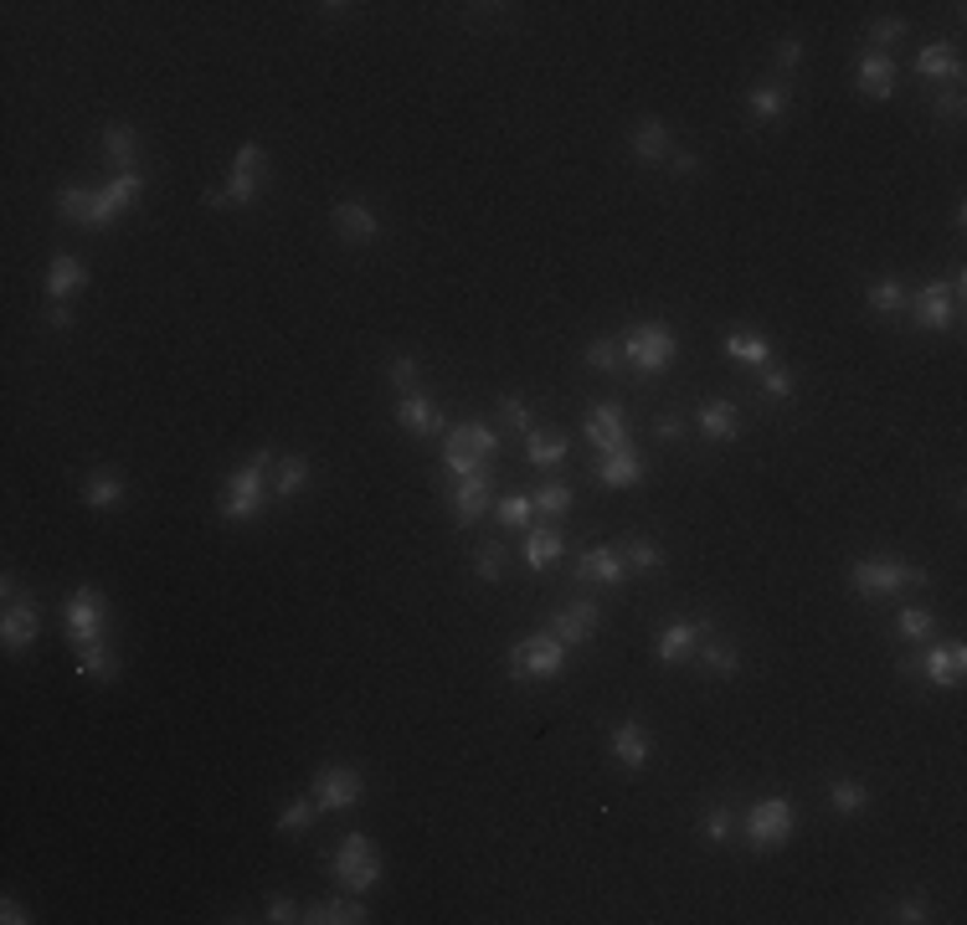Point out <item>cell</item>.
Returning a JSON list of instances; mask_svg holds the SVG:
<instances>
[{"label":"cell","mask_w":967,"mask_h":925,"mask_svg":"<svg viewBox=\"0 0 967 925\" xmlns=\"http://www.w3.org/2000/svg\"><path fill=\"white\" fill-rule=\"evenodd\" d=\"M561 555H567V540H561L556 525H531L525 530V566L531 571H551Z\"/></svg>","instance_id":"cell-23"},{"label":"cell","mask_w":967,"mask_h":925,"mask_svg":"<svg viewBox=\"0 0 967 925\" xmlns=\"http://www.w3.org/2000/svg\"><path fill=\"white\" fill-rule=\"evenodd\" d=\"M700 833H705V844H726V838H730V808H711V812H705Z\"/></svg>","instance_id":"cell-51"},{"label":"cell","mask_w":967,"mask_h":925,"mask_svg":"<svg viewBox=\"0 0 967 925\" xmlns=\"http://www.w3.org/2000/svg\"><path fill=\"white\" fill-rule=\"evenodd\" d=\"M695 427H700V437H711V442H730V437L741 433V412L730 407L726 396H711V401L695 412Z\"/></svg>","instance_id":"cell-21"},{"label":"cell","mask_w":967,"mask_h":925,"mask_svg":"<svg viewBox=\"0 0 967 925\" xmlns=\"http://www.w3.org/2000/svg\"><path fill=\"white\" fill-rule=\"evenodd\" d=\"M829 808L839 812V818L865 812L869 808V787H865V782H854V776H839V782H829Z\"/></svg>","instance_id":"cell-35"},{"label":"cell","mask_w":967,"mask_h":925,"mask_svg":"<svg viewBox=\"0 0 967 925\" xmlns=\"http://www.w3.org/2000/svg\"><path fill=\"white\" fill-rule=\"evenodd\" d=\"M792 827H798V812H792L788 797H762V802L747 808V844L756 848V853L782 848L792 838Z\"/></svg>","instance_id":"cell-7"},{"label":"cell","mask_w":967,"mask_h":925,"mask_svg":"<svg viewBox=\"0 0 967 925\" xmlns=\"http://www.w3.org/2000/svg\"><path fill=\"white\" fill-rule=\"evenodd\" d=\"M37 632H41V612L31 607V602H5V617H0V643H5V653H26L31 643H37Z\"/></svg>","instance_id":"cell-16"},{"label":"cell","mask_w":967,"mask_h":925,"mask_svg":"<svg viewBox=\"0 0 967 925\" xmlns=\"http://www.w3.org/2000/svg\"><path fill=\"white\" fill-rule=\"evenodd\" d=\"M330 869H335V879L345 895H366V889L381 885V853H376V844L366 833H345L335 848V859H330Z\"/></svg>","instance_id":"cell-4"},{"label":"cell","mask_w":967,"mask_h":925,"mask_svg":"<svg viewBox=\"0 0 967 925\" xmlns=\"http://www.w3.org/2000/svg\"><path fill=\"white\" fill-rule=\"evenodd\" d=\"M304 921L309 925H366L371 921V910L360 905V895L356 900H319V905L304 910Z\"/></svg>","instance_id":"cell-31"},{"label":"cell","mask_w":967,"mask_h":925,"mask_svg":"<svg viewBox=\"0 0 967 925\" xmlns=\"http://www.w3.org/2000/svg\"><path fill=\"white\" fill-rule=\"evenodd\" d=\"M360 797H366V776L356 767H319L315 771V802L319 812H351L360 808Z\"/></svg>","instance_id":"cell-9"},{"label":"cell","mask_w":967,"mask_h":925,"mask_svg":"<svg viewBox=\"0 0 967 925\" xmlns=\"http://www.w3.org/2000/svg\"><path fill=\"white\" fill-rule=\"evenodd\" d=\"M798 62H803V41H798V37H782V41H777V67H782V73H792Z\"/></svg>","instance_id":"cell-56"},{"label":"cell","mask_w":967,"mask_h":925,"mask_svg":"<svg viewBox=\"0 0 967 925\" xmlns=\"http://www.w3.org/2000/svg\"><path fill=\"white\" fill-rule=\"evenodd\" d=\"M103 591L99 587H78L73 591V602H67V643L73 648H82V643H99V632H103Z\"/></svg>","instance_id":"cell-12"},{"label":"cell","mask_w":967,"mask_h":925,"mask_svg":"<svg viewBox=\"0 0 967 925\" xmlns=\"http://www.w3.org/2000/svg\"><path fill=\"white\" fill-rule=\"evenodd\" d=\"M567 669V643L556 632H535V638H520L510 648V679L525 684V679H556Z\"/></svg>","instance_id":"cell-6"},{"label":"cell","mask_w":967,"mask_h":925,"mask_svg":"<svg viewBox=\"0 0 967 925\" xmlns=\"http://www.w3.org/2000/svg\"><path fill=\"white\" fill-rule=\"evenodd\" d=\"M576 576L582 581H597V587H628V561H623V551H608V545H597V551H587L582 561H576Z\"/></svg>","instance_id":"cell-18"},{"label":"cell","mask_w":967,"mask_h":925,"mask_svg":"<svg viewBox=\"0 0 967 925\" xmlns=\"http://www.w3.org/2000/svg\"><path fill=\"white\" fill-rule=\"evenodd\" d=\"M474 571H479V581H499V576H505V545H484V551H479V561H474Z\"/></svg>","instance_id":"cell-48"},{"label":"cell","mask_w":967,"mask_h":925,"mask_svg":"<svg viewBox=\"0 0 967 925\" xmlns=\"http://www.w3.org/2000/svg\"><path fill=\"white\" fill-rule=\"evenodd\" d=\"M582 433L593 442L597 453H612V448H628V422H623V407L618 401H593L587 407V422Z\"/></svg>","instance_id":"cell-13"},{"label":"cell","mask_w":967,"mask_h":925,"mask_svg":"<svg viewBox=\"0 0 967 925\" xmlns=\"http://www.w3.org/2000/svg\"><path fill=\"white\" fill-rule=\"evenodd\" d=\"M494 519H499V525H510V530H531L535 499H531V493H510V499H499V504H494Z\"/></svg>","instance_id":"cell-39"},{"label":"cell","mask_w":967,"mask_h":925,"mask_svg":"<svg viewBox=\"0 0 967 925\" xmlns=\"http://www.w3.org/2000/svg\"><path fill=\"white\" fill-rule=\"evenodd\" d=\"M386 375H392L396 391H412V386H417V360H412V355H396L392 365H386Z\"/></svg>","instance_id":"cell-52"},{"label":"cell","mask_w":967,"mask_h":925,"mask_svg":"<svg viewBox=\"0 0 967 925\" xmlns=\"http://www.w3.org/2000/svg\"><path fill=\"white\" fill-rule=\"evenodd\" d=\"M906 304H911V294H906V283H901V278H880V283L869 288V314L890 319V314H901Z\"/></svg>","instance_id":"cell-37"},{"label":"cell","mask_w":967,"mask_h":925,"mask_svg":"<svg viewBox=\"0 0 967 925\" xmlns=\"http://www.w3.org/2000/svg\"><path fill=\"white\" fill-rule=\"evenodd\" d=\"M144 196V176L129 170V176H114L109 185L99 191H88V217H82V232H103V227H114V221Z\"/></svg>","instance_id":"cell-8"},{"label":"cell","mask_w":967,"mask_h":925,"mask_svg":"<svg viewBox=\"0 0 967 925\" xmlns=\"http://www.w3.org/2000/svg\"><path fill=\"white\" fill-rule=\"evenodd\" d=\"M232 170H242V176H257V180H263V170H268V150H263L257 139L238 144V155H232Z\"/></svg>","instance_id":"cell-45"},{"label":"cell","mask_w":967,"mask_h":925,"mask_svg":"<svg viewBox=\"0 0 967 925\" xmlns=\"http://www.w3.org/2000/svg\"><path fill=\"white\" fill-rule=\"evenodd\" d=\"M82 504L99 510V514L124 510V478L119 473H109V468H93L88 473V484H82Z\"/></svg>","instance_id":"cell-27"},{"label":"cell","mask_w":967,"mask_h":925,"mask_svg":"<svg viewBox=\"0 0 967 925\" xmlns=\"http://www.w3.org/2000/svg\"><path fill=\"white\" fill-rule=\"evenodd\" d=\"M916 73L921 78H937V82H963V57H957V47L952 41H931L916 52Z\"/></svg>","instance_id":"cell-22"},{"label":"cell","mask_w":967,"mask_h":925,"mask_svg":"<svg viewBox=\"0 0 967 925\" xmlns=\"http://www.w3.org/2000/svg\"><path fill=\"white\" fill-rule=\"evenodd\" d=\"M597 484L602 489H633L638 478H644V463L633 448H612V453H597Z\"/></svg>","instance_id":"cell-20"},{"label":"cell","mask_w":967,"mask_h":925,"mask_svg":"<svg viewBox=\"0 0 967 925\" xmlns=\"http://www.w3.org/2000/svg\"><path fill=\"white\" fill-rule=\"evenodd\" d=\"M608 750L623 771H644L653 761V735L638 725V720H618L612 735H608Z\"/></svg>","instance_id":"cell-15"},{"label":"cell","mask_w":967,"mask_h":925,"mask_svg":"<svg viewBox=\"0 0 967 925\" xmlns=\"http://www.w3.org/2000/svg\"><path fill=\"white\" fill-rule=\"evenodd\" d=\"M315 818H319V802H315V792L309 797H294L289 808L278 812V833H304V827H315Z\"/></svg>","instance_id":"cell-40"},{"label":"cell","mask_w":967,"mask_h":925,"mask_svg":"<svg viewBox=\"0 0 967 925\" xmlns=\"http://www.w3.org/2000/svg\"><path fill=\"white\" fill-rule=\"evenodd\" d=\"M747 103L762 124H777V118L788 114V88H782V82H756V88L747 93Z\"/></svg>","instance_id":"cell-34"},{"label":"cell","mask_w":967,"mask_h":925,"mask_svg":"<svg viewBox=\"0 0 967 925\" xmlns=\"http://www.w3.org/2000/svg\"><path fill=\"white\" fill-rule=\"evenodd\" d=\"M633 155L644 159V165H664V159H670V129H664V118H644V124L633 129Z\"/></svg>","instance_id":"cell-32"},{"label":"cell","mask_w":967,"mask_h":925,"mask_svg":"<svg viewBox=\"0 0 967 925\" xmlns=\"http://www.w3.org/2000/svg\"><path fill=\"white\" fill-rule=\"evenodd\" d=\"M623 561H628V571H664V551L653 540H628Z\"/></svg>","instance_id":"cell-43"},{"label":"cell","mask_w":967,"mask_h":925,"mask_svg":"<svg viewBox=\"0 0 967 925\" xmlns=\"http://www.w3.org/2000/svg\"><path fill=\"white\" fill-rule=\"evenodd\" d=\"M78 673H88V679H119V658H114V648L109 643H82L78 648Z\"/></svg>","instance_id":"cell-36"},{"label":"cell","mask_w":967,"mask_h":925,"mask_svg":"<svg viewBox=\"0 0 967 925\" xmlns=\"http://www.w3.org/2000/svg\"><path fill=\"white\" fill-rule=\"evenodd\" d=\"M670 170L679 180H695L700 176V155H695V150H679V155H670Z\"/></svg>","instance_id":"cell-57"},{"label":"cell","mask_w":967,"mask_h":925,"mask_svg":"<svg viewBox=\"0 0 967 925\" xmlns=\"http://www.w3.org/2000/svg\"><path fill=\"white\" fill-rule=\"evenodd\" d=\"M895 921H901V925H921V921H927V900H921V895L895 900Z\"/></svg>","instance_id":"cell-55"},{"label":"cell","mask_w":967,"mask_h":925,"mask_svg":"<svg viewBox=\"0 0 967 925\" xmlns=\"http://www.w3.org/2000/svg\"><path fill=\"white\" fill-rule=\"evenodd\" d=\"M895 669H901V673H921L927 684L947 690V684H963L967 648H963V643H931L921 658H906V664H895Z\"/></svg>","instance_id":"cell-11"},{"label":"cell","mask_w":967,"mask_h":925,"mask_svg":"<svg viewBox=\"0 0 967 925\" xmlns=\"http://www.w3.org/2000/svg\"><path fill=\"white\" fill-rule=\"evenodd\" d=\"M854 82H860L865 99H875V103L890 99V93H895V62H890L886 52H869V57L854 67Z\"/></svg>","instance_id":"cell-25"},{"label":"cell","mask_w":967,"mask_h":925,"mask_svg":"<svg viewBox=\"0 0 967 925\" xmlns=\"http://www.w3.org/2000/svg\"><path fill=\"white\" fill-rule=\"evenodd\" d=\"M499 412L510 416L520 433H535V407H531V401H520V396H505V401H499Z\"/></svg>","instance_id":"cell-50"},{"label":"cell","mask_w":967,"mask_h":925,"mask_svg":"<svg viewBox=\"0 0 967 925\" xmlns=\"http://www.w3.org/2000/svg\"><path fill=\"white\" fill-rule=\"evenodd\" d=\"M700 632H705V622H690V617H674V622H664V632H659V664H679V658H690V648L700 643Z\"/></svg>","instance_id":"cell-26"},{"label":"cell","mask_w":967,"mask_h":925,"mask_svg":"<svg viewBox=\"0 0 967 925\" xmlns=\"http://www.w3.org/2000/svg\"><path fill=\"white\" fill-rule=\"evenodd\" d=\"M103 155H109V165H114V176H129V170H139L135 129H129V124H109V129H103Z\"/></svg>","instance_id":"cell-29"},{"label":"cell","mask_w":967,"mask_h":925,"mask_svg":"<svg viewBox=\"0 0 967 925\" xmlns=\"http://www.w3.org/2000/svg\"><path fill=\"white\" fill-rule=\"evenodd\" d=\"M531 499H535V510H546V514H567V510H572V499H576V493H572V484H540V489H535Z\"/></svg>","instance_id":"cell-44"},{"label":"cell","mask_w":967,"mask_h":925,"mask_svg":"<svg viewBox=\"0 0 967 925\" xmlns=\"http://www.w3.org/2000/svg\"><path fill=\"white\" fill-rule=\"evenodd\" d=\"M268 468H273V453L268 448H257L247 463H242L232 478H227V489H221V519H253L263 510V493H268Z\"/></svg>","instance_id":"cell-2"},{"label":"cell","mask_w":967,"mask_h":925,"mask_svg":"<svg viewBox=\"0 0 967 925\" xmlns=\"http://www.w3.org/2000/svg\"><path fill=\"white\" fill-rule=\"evenodd\" d=\"M901 37H906V21H895V16L869 21V41H875V47H895Z\"/></svg>","instance_id":"cell-49"},{"label":"cell","mask_w":967,"mask_h":925,"mask_svg":"<svg viewBox=\"0 0 967 925\" xmlns=\"http://www.w3.org/2000/svg\"><path fill=\"white\" fill-rule=\"evenodd\" d=\"M597 617H602V607H597L593 596H576V602H567V607L551 612V632L567 643V648H582V643L597 632Z\"/></svg>","instance_id":"cell-14"},{"label":"cell","mask_w":967,"mask_h":925,"mask_svg":"<svg viewBox=\"0 0 967 925\" xmlns=\"http://www.w3.org/2000/svg\"><path fill=\"white\" fill-rule=\"evenodd\" d=\"M309 458L304 453H289V458H278V468H273V493L278 499H294V493L309 489Z\"/></svg>","instance_id":"cell-33"},{"label":"cell","mask_w":967,"mask_h":925,"mask_svg":"<svg viewBox=\"0 0 967 925\" xmlns=\"http://www.w3.org/2000/svg\"><path fill=\"white\" fill-rule=\"evenodd\" d=\"M674 330L659 324V319H644V324H628L623 330V360H628L638 375H659L674 365Z\"/></svg>","instance_id":"cell-3"},{"label":"cell","mask_w":967,"mask_h":925,"mask_svg":"<svg viewBox=\"0 0 967 925\" xmlns=\"http://www.w3.org/2000/svg\"><path fill=\"white\" fill-rule=\"evenodd\" d=\"M263 921H273V925H294V921H304V915H298V905H294V900H289V895H273V900H268V910H263Z\"/></svg>","instance_id":"cell-53"},{"label":"cell","mask_w":967,"mask_h":925,"mask_svg":"<svg viewBox=\"0 0 967 925\" xmlns=\"http://www.w3.org/2000/svg\"><path fill=\"white\" fill-rule=\"evenodd\" d=\"M700 664H705L715 679H736V673H741V653L726 648V643H705V648H700Z\"/></svg>","instance_id":"cell-41"},{"label":"cell","mask_w":967,"mask_h":925,"mask_svg":"<svg viewBox=\"0 0 967 925\" xmlns=\"http://www.w3.org/2000/svg\"><path fill=\"white\" fill-rule=\"evenodd\" d=\"M906 309H911V319H916V330L942 335V330H952V319H957V298H952L947 278H931V283H921V288L911 294Z\"/></svg>","instance_id":"cell-10"},{"label":"cell","mask_w":967,"mask_h":925,"mask_svg":"<svg viewBox=\"0 0 967 925\" xmlns=\"http://www.w3.org/2000/svg\"><path fill=\"white\" fill-rule=\"evenodd\" d=\"M73 309H67V304H52V309H47V324H52V330H73Z\"/></svg>","instance_id":"cell-61"},{"label":"cell","mask_w":967,"mask_h":925,"mask_svg":"<svg viewBox=\"0 0 967 925\" xmlns=\"http://www.w3.org/2000/svg\"><path fill=\"white\" fill-rule=\"evenodd\" d=\"M653 437H659V442H679V437H685V422H679L674 412H664L659 422H653Z\"/></svg>","instance_id":"cell-58"},{"label":"cell","mask_w":967,"mask_h":925,"mask_svg":"<svg viewBox=\"0 0 967 925\" xmlns=\"http://www.w3.org/2000/svg\"><path fill=\"white\" fill-rule=\"evenodd\" d=\"M499 453V433L484 427V422H458L443 437V473L448 478H469V473L484 468V458Z\"/></svg>","instance_id":"cell-1"},{"label":"cell","mask_w":967,"mask_h":925,"mask_svg":"<svg viewBox=\"0 0 967 925\" xmlns=\"http://www.w3.org/2000/svg\"><path fill=\"white\" fill-rule=\"evenodd\" d=\"M0 921H5V925H26L31 915H26V905H21V900H0Z\"/></svg>","instance_id":"cell-60"},{"label":"cell","mask_w":967,"mask_h":925,"mask_svg":"<svg viewBox=\"0 0 967 925\" xmlns=\"http://www.w3.org/2000/svg\"><path fill=\"white\" fill-rule=\"evenodd\" d=\"M82 283H88V268H82L78 257L73 253H58L52 257V268H47V298H73L82 288Z\"/></svg>","instance_id":"cell-28"},{"label":"cell","mask_w":967,"mask_h":925,"mask_svg":"<svg viewBox=\"0 0 967 925\" xmlns=\"http://www.w3.org/2000/svg\"><path fill=\"white\" fill-rule=\"evenodd\" d=\"M525 458L535 468H556L567 458V437H546V433H525Z\"/></svg>","instance_id":"cell-38"},{"label":"cell","mask_w":967,"mask_h":925,"mask_svg":"<svg viewBox=\"0 0 967 925\" xmlns=\"http://www.w3.org/2000/svg\"><path fill=\"white\" fill-rule=\"evenodd\" d=\"M396 422H402L412 437L443 433V416H437V407L428 401V396H417V391H402V401H396Z\"/></svg>","instance_id":"cell-24"},{"label":"cell","mask_w":967,"mask_h":925,"mask_svg":"<svg viewBox=\"0 0 967 925\" xmlns=\"http://www.w3.org/2000/svg\"><path fill=\"white\" fill-rule=\"evenodd\" d=\"M587 365H593V371H612V365H618V345H612V339H593V345H587Z\"/></svg>","instance_id":"cell-54"},{"label":"cell","mask_w":967,"mask_h":925,"mask_svg":"<svg viewBox=\"0 0 967 925\" xmlns=\"http://www.w3.org/2000/svg\"><path fill=\"white\" fill-rule=\"evenodd\" d=\"M489 493H494V484H489V468H479V473H469V478H454V525H474L479 514L489 510Z\"/></svg>","instance_id":"cell-17"},{"label":"cell","mask_w":967,"mask_h":925,"mask_svg":"<svg viewBox=\"0 0 967 925\" xmlns=\"http://www.w3.org/2000/svg\"><path fill=\"white\" fill-rule=\"evenodd\" d=\"M721 350H726L730 360H741V365H772V339L756 335V330H726Z\"/></svg>","instance_id":"cell-30"},{"label":"cell","mask_w":967,"mask_h":925,"mask_svg":"<svg viewBox=\"0 0 967 925\" xmlns=\"http://www.w3.org/2000/svg\"><path fill=\"white\" fill-rule=\"evenodd\" d=\"M227 201L247 211V206H253V201H257V176H242V170H227Z\"/></svg>","instance_id":"cell-47"},{"label":"cell","mask_w":967,"mask_h":925,"mask_svg":"<svg viewBox=\"0 0 967 925\" xmlns=\"http://www.w3.org/2000/svg\"><path fill=\"white\" fill-rule=\"evenodd\" d=\"M335 232L351 242V247H371L376 232H381V221H376V211L366 206V201H340L335 206Z\"/></svg>","instance_id":"cell-19"},{"label":"cell","mask_w":967,"mask_h":925,"mask_svg":"<svg viewBox=\"0 0 967 925\" xmlns=\"http://www.w3.org/2000/svg\"><path fill=\"white\" fill-rule=\"evenodd\" d=\"M931 628H937V617H931L927 607H901V612H895V632H901V638H911V643L931 638Z\"/></svg>","instance_id":"cell-42"},{"label":"cell","mask_w":967,"mask_h":925,"mask_svg":"<svg viewBox=\"0 0 967 925\" xmlns=\"http://www.w3.org/2000/svg\"><path fill=\"white\" fill-rule=\"evenodd\" d=\"M849 587L860 591L865 602H880V596H895V591L927 587V571L906 566V561H854L849 566Z\"/></svg>","instance_id":"cell-5"},{"label":"cell","mask_w":967,"mask_h":925,"mask_svg":"<svg viewBox=\"0 0 967 925\" xmlns=\"http://www.w3.org/2000/svg\"><path fill=\"white\" fill-rule=\"evenodd\" d=\"M931 114H937V118H957V114H963V93H942V99H931Z\"/></svg>","instance_id":"cell-59"},{"label":"cell","mask_w":967,"mask_h":925,"mask_svg":"<svg viewBox=\"0 0 967 925\" xmlns=\"http://www.w3.org/2000/svg\"><path fill=\"white\" fill-rule=\"evenodd\" d=\"M762 391H767L772 401H788V396H792V371H788V365H777V360L762 365Z\"/></svg>","instance_id":"cell-46"}]
</instances>
